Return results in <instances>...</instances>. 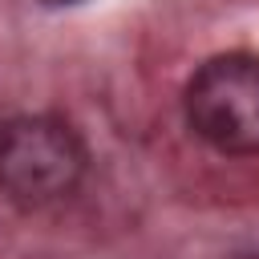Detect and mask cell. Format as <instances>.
I'll return each mask as SVG.
<instances>
[{
  "instance_id": "cell-1",
  "label": "cell",
  "mask_w": 259,
  "mask_h": 259,
  "mask_svg": "<svg viewBox=\"0 0 259 259\" xmlns=\"http://www.w3.org/2000/svg\"><path fill=\"white\" fill-rule=\"evenodd\" d=\"M190 130L223 154H259V57L223 53L186 85Z\"/></svg>"
},
{
  "instance_id": "cell-2",
  "label": "cell",
  "mask_w": 259,
  "mask_h": 259,
  "mask_svg": "<svg viewBox=\"0 0 259 259\" xmlns=\"http://www.w3.org/2000/svg\"><path fill=\"white\" fill-rule=\"evenodd\" d=\"M85 174L81 138L53 117H16L0 125V186L28 206L65 198Z\"/></svg>"
},
{
  "instance_id": "cell-3",
  "label": "cell",
  "mask_w": 259,
  "mask_h": 259,
  "mask_svg": "<svg viewBox=\"0 0 259 259\" xmlns=\"http://www.w3.org/2000/svg\"><path fill=\"white\" fill-rule=\"evenodd\" d=\"M45 4H77V0H45Z\"/></svg>"
}]
</instances>
